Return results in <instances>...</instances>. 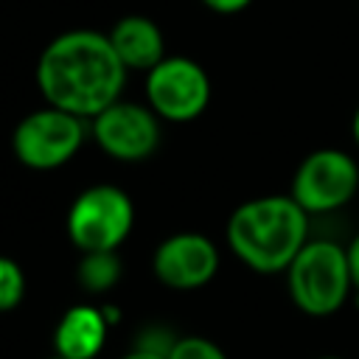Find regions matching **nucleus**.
I'll list each match as a JSON object with an SVG mask.
<instances>
[{
	"label": "nucleus",
	"instance_id": "13",
	"mask_svg": "<svg viewBox=\"0 0 359 359\" xmlns=\"http://www.w3.org/2000/svg\"><path fill=\"white\" fill-rule=\"evenodd\" d=\"M25 297V275L17 261L0 255V311H11Z\"/></svg>",
	"mask_w": 359,
	"mask_h": 359
},
{
	"label": "nucleus",
	"instance_id": "17",
	"mask_svg": "<svg viewBox=\"0 0 359 359\" xmlns=\"http://www.w3.org/2000/svg\"><path fill=\"white\" fill-rule=\"evenodd\" d=\"M121 359H165L163 353H151V351H143V348H132L129 353H123Z\"/></svg>",
	"mask_w": 359,
	"mask_h": 359
},
{
	"label": "nucleus",
	"instance_id": "10",
	"mask_svg": "<svg viewBox=\"0 0 359 359\" xmlns=\"http://www.w3.org/2000/svg\"><path fill=\"white\" fill-rule=\"evenodd\" d=\"M107 331H109V317L101 306L76 303L56 323V331H53L56 356L95 359L107 342Z\"/></svg>",
	"mask_w": 359,
	"mask_h": 359
},
{
	"label": "nucleus",
	"instance_id": "2",
	"mask_svg": "<svg viewBox=\"0 0 359 359\" xmlns=\"http://www.w3.org/2000/svg\"><path fill=\"white\" fill-rule=\"evenodd\" d=\"M309 241V213L289 194L241 202L227 219V247L252 272H286Z\"/></svg>",
	"mask_w": 359,
	"mask_h": 359
},
{
	"label": "nucleus",
	"instance_id": "19",
	"mask_svg": "<svg viewBox=\"0 0 359 359\" xmlns=\"http://www.w3.org/2000/svg\"><path fill=\"white\" fill-rule=\"evenodd\" d=\"M317 359H342V356H317Z\"/></svg>",
	"mask_w": 359,
	"mask_h": 359
},
{
	"label": "nucleus",
	"instance_id": "6",
	"mask_svg": "<svg viewBox=\"0 0 359 359\" xmlns=\"http://www.w3.org/2000/svg\"><path fill=\"white\" fill-rule=\"evenodd\" d=\"M146 104L160 121L188 123L210 104V79L191 56H165L146 73Z\"/></svg>",
	"mask_w": 359,
	"mask_h": 359
},
{
	"label": "nucleus",
	"instance_id": "4",
	"mask_svg": "<svg viewBox=\"0 0 359 359\" xmlns=\"http://www.w3.org/2000/svg\"><path fill=\"white\" fill-rule=\"evenodd\" d=\"M135 224V205L118 185L84 188L67 210V236L81 252L118 250Z\"/></svg>",
	"mask_w": 359,
	"mask_h": 359
},
{
	"label": "nucleus",
	"instance_id": "9",
	"mask_svg": "<svg viewBox=\"0 0 359 359\" xmlns=\"http://www.w3.org/2000/svg\"><path fill=\"white\" fill-rule=\"evenodd\" d=\"M151 269L163 286L191 292L213 280L219 269V250L202 233H174L154 250Z\"/></svg>",
	"mask_w": 359,
	"mask_h": 359
},
{
	"label": "nucleus",
	"instance_id": "18",
	"mask_svg": "<svg viewBox=\"0 0 359 359\" xmlns=\"http://www.w3.org/2000/svg\"><path fill=\"white\" fill-rule=\"evenodd\" d=\"M351 132H353V140H356V146H359V107H356V112H353V121H351Z\"/></svg>",
	"mask_w": 359,
	"mask_h": 359
},
{
	"label": "nucleus",
	"instance_id": "11",
	"mask_svg": "<svg viewBox=\"0 0 359 359\" xmlns=\"http://www.w3.org/2000/svg\"><path fill=\"white\" fill-rule=\"evenodd\" d=\"M109 42L126 70L149 73L165 59V39L160 25L143 14H126L109 28Z\"/></svg>",
	"mask_w": 359,
	"mask_h": 359
},
{
	"label": "nucleus",
	"instance_id": "1",
	"mask_svg": "<svg viewBox=\"0 0 359 359\" xmlns=\"http://www.w3.org/2000/svg\"><path fill=\"white\" fill-rule=\"evenodd\" d=\"M126 73L109 36L93 28H73L53 36L34 67L45 104L84 121L121 101Z\"/></svg>",
	"mask_w": 359,
	"mask_h": 359
},
{
	"label": "nucleus",
	"instance_id": "7",
	"mask_svg": "<svg viewBox=\"0 0 359 359\" xmlns=\"http://www.w3.org/2000/svg\"><path fill=\"white\" fill-rule=\"evenodd\" d=\"M359 191V165L342 149H317L303 157L292 177L289 196L311 213H334Z\"/></svg>",
	"mask_w": 359,
	"mask_h": 359
},
{
	"label": "nucleus",
	"instance_id": "5",
	"mask_svg": "<svg viewBox=\"0 0 359 359\" xmlns=\"http://www.w3.org/2000/svg\"><path fill=\"white\" fill-rule=\"evenodd\" d=\"M87 135V121L56 107L28 112L11 132L14 157L34 171H53L76 157Z\"/></svg>",
	"mask_w": 359,
	"mask_h": 359
},
{
	"label": "nucleus",
	"instance_id": "15",
	"mask_svg": "<svg viewBox=\"0 0 359 359\" xmlns=\"http://www.w3.org/2000/svg\"><path fill=\"white\" fill-rule=\"evenodd\" d=\"M252 0H202L205 8H210L213 14H238L250 6Z\"/></svg>",
	"mask_w": 359,
	"mask_h": 359
},
{
	"label": "nucleus",
	"instance_id": "20",
	"mask_svg": "<svg viewBox=\"0 0 359 359\" xmlns=\"http://www.w3.org/2000/svg\"><path fill=\"white\" fill-rule=\"evenodd\" d=\"M50 359H65V356H50Z\"/></svg>",
	"mask_w": 359,
	"mask_h": 359
},
{
	"label": "nucleus",
	"instance_id": "14",
	"mask_svg": "<svg viewBox=\"0 0 359 359\" xmlns=\"http://www.w3.org/2000/svg\"><path fill=\"white\" fill-rule=\"evenodd\" d=\"M165 359H227V353L208 337H177Z\"/></svg>",
	"mask_w": 359,
	"mask_h": 359
},
{
	"label": "nucleus",
	"instance_id": "16",
	"mask_svg": "<svg viewBox=\"0 0 359 359\" xmlns=\"http://www.w3.org/2000/svg\"><path fill=\"white\" fill-rule=\"evenodd\" d=\"M345 255H348V272H351V283H353V292H359V233L348 241L345 247Z\"/></svg>",
	"mask_w": 359,
	"mask_h": 359
},
{
	"label": "nucleus",
	"instance_id": "12",
	"mask_svg": "<svg viewBox=\"0 0 359 359\" xmlns=\"http://www.w3.org/2000/svg\"><path fill=\"white\" fill-rule=\"evenodd\" d=\"M121 258L115 250L81 252L79 261V283L87 292H109L121 280Z\"/></svg>",
	"mask_w": 359,
	"mask_h": 359
},
{
	"label": "nucleus",
	"instance_id": "8",
	"mask_svg": "<svg viewBox=\"0 0 359 359\" xmlns=\"http://www.w3.org/2000/svg\"><path fill=\"white\" fill-rule=\"evenodd\" d=\"M90 132L104 154L121 163H140L160 146V118L149 104L115 101L90 121Z\"/></svg>",
	"mask_w": 359,
	"mask_h": 359
},
{
	"label": "nucleus",
	"instance_id": "3",
	"mask_svg": "<svg viewBox=\"0 0 359 359\" xmlns=\"http://www.w3.org/2000/svg\"><path fill=\"white\" fill-rule=\"evenodd\" d=\"M292 303L309 317H331L353 294L345 247L328 238H309L286 269Z\"/></svg>",
	"mask_w": 359,
	"mask_h": 359
}]
</instances>
